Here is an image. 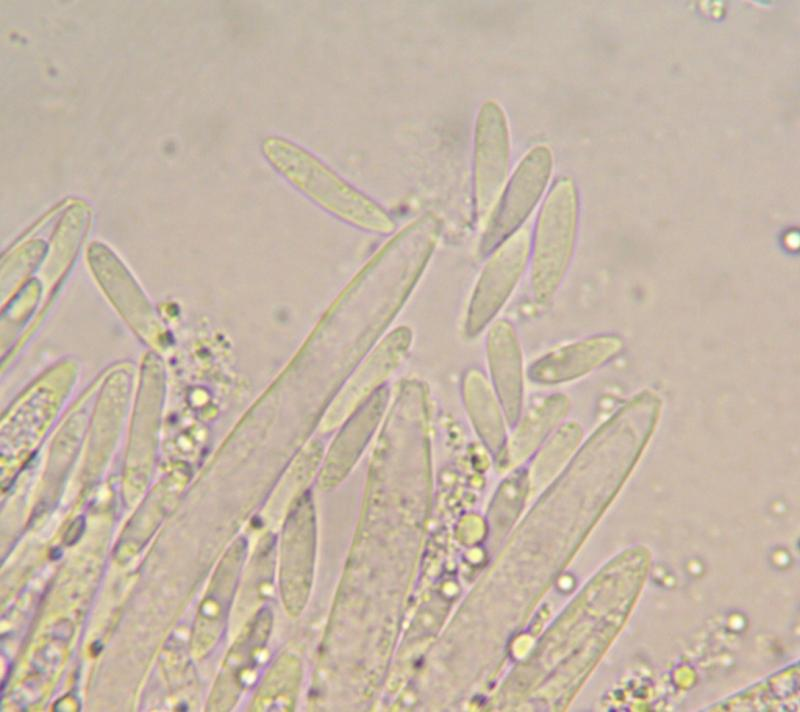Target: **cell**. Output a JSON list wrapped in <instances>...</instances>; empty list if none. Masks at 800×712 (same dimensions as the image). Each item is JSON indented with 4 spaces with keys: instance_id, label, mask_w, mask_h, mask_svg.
Masks as SVG:
<instances>
[{
    "instance_id": "cell-8",
    "label": "cell",
    "mask_w": 800,
    "mask_h": 712,
    "mask_svg": "<svg viewBox=\"0 0 800 712\" xmlns=\"http://www.w3.org/2000/svg\"><path fill=\"white\" fill-rule=\"evenodd\" d=\"M306 523L297 528L291 516L288 525L292 531L286 533L281 554V591L288 611L295 614L307 601L313 575V526Z\"/></svg>"
},
{
    "instance_id": "cell-7",
    "label": "cell",
    "mask_w": 800,
    "mask_h": 712,
    "mask_svg": "<svg viewBox=\"0 0 800 712\" xmlns=\"http://www.w3.org/2000/svg\"><path fill=\"white\" fill-rule=\"evenodd\" d=\"M507 140L503 117L493 104L484 106L478 125L476 148V197L479 209H487L506 175Z\"/></svg>"
},
{
    "instance_id": "cell-12",
    "label": "cell",
    "mask_w": 800,
    "mask_h": 712,
    "mask_svg": "<svg viewBox=\"0 0 800 712\" xmlns=\"http://www.w3.org/2000/svg\"><path fill=\"white\" fill-rule=\"evenodd\" d=\"M85 528V521L83 517L76 518L66 530L64 535V542L67 545L75 544L81 537Z\"/></svg>"
},
{
    "instance_id": "cell-9",
    "label": "cell",
    "mask_w": 800,
    "mask_h": 712,
    "mask_svg": "<svg viewBox=\"0 0 800 712\" xmlns=\"http://www.w3.org/2000/svg\"><path fill=\"white\" fill-rule=\"evenodd\" d=\"M463 395L474 426L490 452L503 460L506 449L505 428L492 390L477 370H470L463 380Z\"/></svg>"
},
{
    "instance_id": "cell-11",
    "label": "cell",
    "mask_w": 800,
    "mask_h": 712,
    "mask_svg": "<svg viewBox=\"0 0 800 712\" xmlns=\"http://www.w3.org/2000/svg\"><path fill=\"white\" fill-rule=\"evenodd\" d=\"M582 434L581 427L573 422L560 427L539 453L532 468L540 477L555 473L573 455L582 439Z\"/></svg>"
},
{
    "instance_id": "cell-3",
    "label": "cell",
    "mask_w": 800,
    "mask_h": 712,
    "mask_svg": "<svg viewBox=\"0 0 800 712\" xmlns=\"http://www.w3.org/2000/svg\"><path fill=\"white\" fill-rule=\"evenodd\" d=\"M550 153L533 150L520 164L502 195L481 242L482 255L494 252L530 214L550 175Z\"/></svg>"
},
{
    "instance_id": "cell-4",
    "label": "cell",
    "mask_w": 800,
    "mask_h": 712,
    "mask_svg": "<svg viewBox=\"0 0 800 712\" xmlns=\"http://www.w3.org/2000/svg\"><path fill=\"white\" fill-rule=\"evenodd\" d=\"M529 239L519 233L504 241L484 267L466 320V333L478 334L495 316L515 287L529 255Z\"/></svg>"
},
{
    "instance_id": "cell-1",
    "label": "cell",
    "mask_w": 800,
    "mask_h": 712,
    "mask_svg": "<svg viewBox=\"0 0 800 712\" xmlns=\"http://www.w3.org/2000/svg\"><path fill=\"white\" fill-rule=\"evenodd\" d=\"M263 149L274 166L332 213L370 229H392L390 219L379 207L300 147L284 139L268 138Z\"/></svg>"
},
{
    "instance_id": "cell-6",
    "label": "cell",
    "mask_w": 800,
    "mask_h": 712,
    "mask_svg": "<svg viewBox=\"0 0 800 712\" xmlns=\"http://www.w3.org/2000/svg\"><path fill=\"white\" fill-rule=\"evenodd\" d=\"M487 354L498 400L510 426H514L522 407V357L514 330L499 321L489 331Z\"/></svg>"
},
{
    "instance_id": "cell-10",
    "label": "cell",
    "mask_w": 800,
    "mask_h": 712,
    "mask_svg": "<svg viewBox=\"0 0 800 712\" xmlns=\"http://www.w3.org/2000/svg\"><path fill=\"white\" fill-rule=\"evenodd\" d=\"M568 401L562 395L550 396L532 406L505 449V459L515 464L529 456L548 433L562 420Z\"/></svg>"
},
{
    "instance_id": "cell-13",
    "label": "cell",
    "mask_w": 800,
    "mask_h": 712,
    "mask_svg": "<svg viewBox=\"0 0 800 712\" xmlns=\"http://www.w3.org/2000/svg\"><path fill=\"white\" fill-rule=\"evenodd\" d=\"M101 649L102 646L98 642L93 643L91 646V652L94 653L95 655H97L101 651Z\"/></svg>"
},
{
    "instance_id": "cell-2",
    "label": "cell",
    "mask_w": 800,
    "mask_h": 712,
    "mask_svg": "<svg viewBox=\"0 0 800 712\" xmlns=\"http://www.w3.org/2000/svg\"><path fill=\"white\" fill-rule=\"evenodd\" d=\"M576 202L572 186L556 184L540 213L532 250V288L538 301L550 299L572 255Z\"/></svg>"
},
{
    "instance_id": "cell-14",
    "label": "cell",
    "mask_w": 800,
    "mask_h": 712,
    "mask_svg": "<svg viewBox=\"0 0 800 712\" xmlns=\"http://www.w3.org/2000/svg\"><path fill=\"white\" fill-rule=\"evenodd\" d=\"M61 555V552L58 549H53L50 553V557L52 559H56Z\"/></svg>"
},
{
    "instance_id": "cell-5",
    "label": "cell",
    "mask_w": 800,
    "mask_h": 712,
    "mask_svg": "<svg viewBox=\"0 0 800 712\" xmlns=\"http://www.w3.org/2000/svg\"><path fill=\"white\" fill-rule=\"evenodd\" d=\"M621 348V339L614 335L590 337L543 356L530 366L528 375L543 384L569 381L602 365Z\"/></svg>"
},
{
    "instance_id": "cell-15",
    "label": "cell",
    "mask_w": 800,
    "mask_h": 712,
    "mask_svg": "<svg viewBox=\"0 0 800 712\" xmlns=\"http://www.w3.org/2000/svg\"><path fill=\"white\" fill-rule=\"evenodd\" d=\"M186 710H187V709H186V706H184V704H182V705H178V706L176 707V711H186Z\"/></svg>"
}]
</instances>
